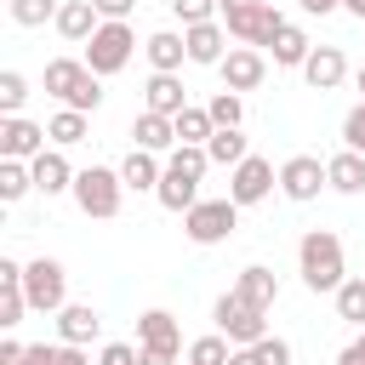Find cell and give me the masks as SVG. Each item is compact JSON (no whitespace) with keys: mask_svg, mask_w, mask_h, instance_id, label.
I'll use <instances>...</instances> for the list:
<instances>
[{"mask_svg":"<svg viewBox=\"0 0 365 365\" xmlns=\"http://www.w3.org/2000/svg\"><path fill=\"white\" fill-rule=\"evenodd\" d=\"M297 257H302L308 291H342V240L331 228H308L302 245H297Z\"/></svg>","mask_w":365,"mask_h":365,"instance_id":"1","label":"cell"},{"mask_svg":"<svg viewBox=\"0 0 365 365\" xmlns=\"http://www.w3.org/2000/svg\"><path fill=\"white\" fill-rule=\"evenodd\" d=\"M46 91H51V97H63V108H80V114L103 103L97 74H91L86 63H74V57H51V63H46Z\"/></svg>","mask_w":365,"mask_h":365,"instance_id":"2","label":"cell"},{"mask_svg":"<svg viewBox=\"0 0 365 365\" xmlns=\"http://www.w3.org/2000/svg\"><path fill=\"white\" fill-rule=\"evenodd\" d=\"M120 188H125V177L108 171V165H91V171L74 177V200H80L86 217H114L120 211Z\"/></svg>","mask_w":365,"mask_h":365,"instance_id":"3","label":"cell"},{"mask_svg":"<svg viewBox=\"0 0 365 365\" xmlns=\"http://www.w3.org/2000/svg\"><path fill=\"white\" fill-rule=\"evenodd\" d=\"M234 222H240V205H234V200H200L194 211H182V234H188L194 245H217V240H228Z\"/></svg>","mask_w":365,"mask_h":365,"instance_id":"4","label":"cell"},{"mask_svg":"<svg viewBox=\"0 0 365 365\" xmlns=\"http://www.w3.org/2000/svg\"><path fill=\"white\" fill-rule=\"evenodd\" d=\"M217 331H222L228 342L251 348V342L268 336V319H262V308H251L240 291H228V297H217Z\"/></svg>","mask_w":365,"mask_h":365,"instance_id":"5","label":"cell"},{"mask_svg":"<svg viewBox=\"0 0 365 365\" xmlns=\"http://www.w3.org/2000/svg\"><path fill=\"white\" fill-rule=\"evenodd\" d=\"M131 29L125 23H103L97 34H91V46H86V68L91 74H120L125 63H131Z\"/></svg>","mask_w":365,"mask_h":365,"instance_id":"6","label":"cell"},{"mask_svg":"<svg viewBox=\"0 0 365 365\" xmlns=\"http://www.w3.org/2000/svg\"><path fill=\"white\" fill-rule=\"evenodd\" d=\"M222 17H228V34L245 40V46H274V34L285 29L274 0H257V6H240V11H222Z\"/></svg>","mask_w":365,"mask_h":365,"instance_id":"7","label":"cell"},{"mask_svg":"<svg viewBox=\"0 0 365 365\" xmlns=\"http://www.w3.org/2000/svg\"><path fill=\"white\" fill-rule=\"evenodd\" d=\"M63 285H68V274H63V262H51V257H40V262L23 268V297H29V308H40V314L68 308V302H63Z\"/></svg>","mask_w":365,"mask_h":365,"instance_id":"8","label":"cell"},{"mask_svg":"<svg viewBox=\"0 0 365 365\" xmlns=\"http://www.w3.org/2000/svg\"><path fill=\"white\" fill-rule=\"evenodd\" d=\"M137 331H143V365H177V319L165 308H148Z\"/></svg>","mask_w":365,"mask_h":365,"instance_id":"9","label":"cell"},{"mask_svg":"<svg viewBox=\"0 0 365 365\" xmlns=\"http://www.w3.org/2000/svg\"><path fill=\"white\" fill-rule=\"evenodd\" d=\"M268 188H274V165H268L262 154L240 160V165H234V177H228V200H234V205H257Z\"/></svg>","mask_w":365,"mask_h":365,"instance_id":"10","label":"cell"},{"mask_svg":"<svg viewBox=\"0 0 365 365\" xmlns=\"http://www.w3.org/2000/svg\"><path fill=\"white\" fill-rule=\"evenodd\" d=\"M319 182H331V177H325V165H319L314 154H297V160L279 165V188H285V200H314Z\"/></svg>","mask_w":365,"mask_h":365,"instance_id":"11","label":"cell"},{"mask_svg":"<svg viewBox=\"0 0 365 365\" xmlns=\"http://www.w3.org/2000/svg\"><path fill=\"white\" fill-rule=\"evenodd\" d=\"M154 194H160V205H165V211H194V205H200V171H188V165H177V160H171Z\"/></svg>","mask_w":365,"mask_h":365,"instance_id":"12","label":"cell"},{"mask_svg":"<svg viewBox=\"0 0 365 365\" xmlns=\"http://www.w3.org/2000/svg\"><path fill=\"white\" fill-rule=\"evenodd\" d=\"M217 68H222L228 91H257V86H262V74H268V63H262V51H257V46H240V51H228Z\"/></svg>","mask_w":365,"mask_h":365,"instance_id":"13","label":"cell"},{"mask_svg":"<svg viewBox=\"0 0 365 365\" xmlns=\"http://www.w3.org/2000/svg\"><path fill=\"white\" fill-rule=\"evenodd\" d=\"M0 154L6 160H40L46 154V131L11 114V120H0Z\"/></svg>","mask_w":365,"mask_h":365,"instance_id":"14","label":"cell"},{"mask_svg":"<svg viewBox=\"0 0 365 365\" xmlns=\"http://www.w3.org/2000/svg\"><path fill=\"white\" fill-rule=\"evenodd\" d=\"M342 74H348V63H342V51H336V46H314V51H308V63H302V80H308L314 91H331Z\"/></svg>","mask_w":365,"mask_h":365,"instance_id":"15","label":"cell"},{"mask_svg":"<svg viewBox=\"0 0 365 365\" xmlns=\"http://www.w3.org/2000/svg\"><path fill=\"white\" fill-rule=\"evenodd\" d=\"M103 23H97V6L91 0H63V11H57V34L63 40H91Z\"/></svg>","mask_w":365,"mask_h":365,"instance_id":"16","label":"cell"},{"mask_svg":"<svg viewBox=\"0 0 365 365\" xmlns=\"http://www.w3.org/2000/svg\"><path fill=\"white\" fill-rule=\"evenodd\" d=\"M57 331H63V342H91L97 331H103V314L97 308H86V302H74V308H57Z\"/></svg>","mask_w":365,"mask_h":365,"instance_id":"17","label":"cell"},{"mask_svg":"<svg viewBox=\"0 0 365 365\" xmlns=\"http://www.w3.org/2000/svg\"><path fill=\"white\" fill-rule=\"evenodd\" d=\"M188 108V97H182V80L177 74H154L148 80V114H165V120H177Z\"/></svg>","mask_w":365,"mask_h":365,"instance_id":"18","label":"cell"},{"mask_svg":"<svg viewBox=\"0 0 365 365\" xmlns=\"http://www.w3.org/2000/svg\"><path fill=\"white\" fill-rule=\"evenodd\" d=\"M325 177H331V188H336V194H359V188H365V154L342 148L336 160H325Z\"/></svg>","mask_w":365,"mask_h":365,"instance_id":"19","label":"cell"},{"mask_svg":"<svg viewBox=\"0 0 365 365\" xmlns=\"http://www.w3.org/2000/svg\"><path fill=\"white\" fill-rule=\"evenodd\" d=\"M182 46H188V63H222V29L217 23H194L182 34Z\"/></svg>","mask_w":365,"mask_h":365,"instance_id":"20","label":"cell"},{"mask_svg":"<svg viewBox=\"0 0 365 365\" xmlns=\"http://www.w3.org/2000/svg\"><path fill=\"white\" fill-rule=\"evenodd\" d=\"M131 137H137V148L160 154V148H171V143H177V120H165V114H143V120L131 125Z\"/></svg>","mask_w":365,"mask_h":365,"instance_id":"21","label":"cell"},{"mask_svg":"<svg viewBox=\"0 0 365 365\" xmlns=\"http://www.w3.org/2000/svg\"><path fill=\"white\" fill-rule=\"evenodd\" d=\"M29 171H34V188H40V194H63V188H74V171H68L63 154H40Z\"/></svg>","mask_w":365,"mask_h":365,"instance_id":"22","label":"cell"},{"mask_svg":"<svg viewBox=\"0 0 365 365\" xmlns=\"http://www.w3.org/2000/svg\"><path fill=\"white\" fill-rule=\"evenodd\" d=\"M234 291H240V297H245L251 308H262V314H268V308H274V297H279V279H274L268 268H245Z\"/></svg>","mask_w":365,"mask_h":365,"instance_id":"23","label":"cell"},{"mask_svg":"<svg viewBox=\"0 0 365 365\" xmlns=\"http://www.w3.org/2000/svg\"><path fill=\"white\" fill-rule=\"evenodd\" d=\"M120 177H125V188H137V194H143V188H160V177H165V171L154 165V154H148V148H131V154H125V165H120Z\"/></svg>","mask_w":365,"mask_h":365,"instance_id":"24","label":"cell"},{"mask_svg":"<svg viewBox=\"0 0 365 365\" xmlns=\"http://www.w3.org/2000/svg\"><path fill=\"white\" fill-rule=\"evenodd\" d=\"M308 51H314V46H308V34H302V29H291V23L274 34V63H285V68H302V63H308Z\"/></svg>","mask_w":365,"mask_h":365,"instance_id":"25","label":"cell"},{"mask_svg":"<svg viewBox=\"0 0 365 365\" xmlns=\"http://www.w3.org/2000/svg\"><path fill=\"white\" fill-rule=\"evenodd\" d=\"M182 57H188L182 34H154V40H148V63H154V74H177Z\"/></svg>","mask_w":365,"mask_h":365,"instance_id":"26","label":"cell"},{"mask_svg":"<svg viewBox=\"0 0 365 365\" xmlns=\"http://www.w3.org/2000/svg\"><path fill=\"white\" fill-rule=\"evenodd\" d=\"M177 137L205 148V143L217 137V120H211V108H182V114H177Z\"/></svg>","mask_w":365,"mask_h":365,"instance_id":"27","label":"cell"},{"mask_svg":"<svg viewBox=\"0 0 365 365\" xmlns=\"http://www.w3.org/2000/svg\"><path fill=\"white\" fill-rule=\"evenodd\" d=\"M205 154H211V165H240V160H251V148H245L240 131H217V137L205 143Z\"/></svg>","mask_w":365,"mask_h":365,"instance_id":"28","label":"cell"},{"mask_svg":"<svg viewBox=\"0 0 365 365\" xmlns=\"http://www.w3.org/2000/svg\"><path fill=\"white\" fill-rule=\"evenodd\" d=\"M34 188V171H23V160H0V200L11 205V200H23Z\"/></svg>","mask_w":365,"mask_h":365,"instance_id":"29","label":"cell"},{"mask_svg":"<svg viewBox=\"0 0 365 365\" xmlns=\"http://www.w3.org/2000/svg\"><path fill=\"white\" fill-rule=\"evenodd\" d=\"M46 137H51V143H63V148H68V143H80V137H86V114H80V108H63V114H51Z\"/></svg>","mask_w":365,"mask_h":365,"instance_id":"30","label":"cell"},{"mask_svg":"<svg viewBox=\"0 0 365 365\" xmlns=\"http://www.w3.org/2000/svg\"><path fill=\"white\" fill-rule=\"evenodd\" d=\"M23 308H29V297H23V274H17V279H0V325H6V331L23 319Z\"/></svg>","mask_w":365,"mask_h":365,"instance_id":"31","label":"cell"},{"mask_svg":"<svg viewBox=\"0 0 365 365\" xmlns=\"http://www.w3.org/2000/svg\"><path fill=\"white\" fill-rule=\"evenodd\" d=\"M336 314H342L348 325H365V279H342V291H336Z\"/></svg>","mask_w":365,"mask_h":365,"instance_id":"32","label":"cell"},{"mask_svg":"<svg viewBox=\"0 0 365 365\" xmlns=\"http://www.w3.org/2000/svg\"><path fill=\"white\" fill-rule=\"evenodd\" d=\"M63 6L57 0H11V23H23V29H40L46 17H57Z\"/></svg>","mask_w":365,"mask_h":365,"instance_id":"33","label":"cell"},{"mask_svg":"<svg viewBox=\"0 0 365 365\" xmlns=\"http://www.w3.org/2000/svg\"><path fill=\"white\" fill-rule=\"evenodd\" d=\"M29 365H86V354H80L74 342H57V348L34 342V348H29Z\"/></svg>","mask_w":365,"mask_h":365,"instance_id":"34","label":"cell"},{"mask_svg":"<svg viewBox=\"0 0 365 365\" xmlns=\"http://www.w3.org/2000/svg\"><path fill=\"white\" fill-rule=\"evenodd\" d=\"M23 97H29V80H23L17 68H6V74H0V108H6V120L23 108Z\"/></svg>","mask_w":365,"mask_h":365,"instance_id":"35","label":"cell"},{"mask_svg":"<svg viewBox=\"0 0 365 365\" xmlns=\"http://www.w3.org/2000/svg\"><path fill=\"white\" fill-rule=\"evenodd\" d=\"M240 114H245V108H240L234 91H217V97H211V120H217V131H240Z\"/></svg>","mask_w":365,"mask_h":365,"instance_id":"36","label":"cell"},{"mask_svg":"<svg viewBox=\"0 0 365 365\" xmlns=\"http://www.w3.org/2000/svg\"><path fill=\"white\" fill-rule=\"evenodd\" d=\"M234 354H228V342L222 336H200L194 348H188V365H228Z\"/></svg>","mask_w":365,"mask_h":365,"instance_id":"37","label":"cell"},{"mask_svg":"<svg viewBox=\"0 0 365 365\" xmlns=\"http://www.w3.org/2000/svg\"><path fill=\"white\" fill-rule=\"evenodd\" d=\"M217 6H222V0H171V11H177L188 29H194V23H211V11H217Z\"/></svg>","mask_w":365,"mask_h":365,"instance_id":"38","label":"cell"},{"mask_svg":"<svg viewBox=\"0 0 365 365\" xmlns=\"http://www.w3.org/2000/svg\"><path fill=\"white\" fill-rule=\"evenodd\" d=\"M342 143H348L354 154H365V103L348 108V120H342Z\"/></svg>","mask_w":365,"mask_h":365,"instance_id":"39","label":"cell"},{"mask_svg":"<svg viewBox=\"0 0 365 365\" xmlns=\"http://www.w3.org/2000/svg\"><path fill=\"white\" fill-rule=\"evenodd\" d=\"M103 365H143V354H131L125 342H108L103 348Z\"/></svg>","mask_w":365,"mask_h":365,"instance_id":"40","label":"cell"},{"mask_svg":"<svg viewBox=\"0 0 365 365\" xmlns=\"http://www.w3.org/2000/svg\"><path fill=\"white\" fill-rule=\"evenodd\" d=\"M91 6H97V17H108V23H120V17H125V11L137 6V0H91Z\"/></svg>","mask_w":365,"mask_h":365,"instance_id":"41","label":"cell"},{"mask_svg":"<svg viewBox=\"0 0 365 365\" xmlns=\"http://www.w3.org/2000/svg\"><path fill=\"white\" fill-rule=\"evenodd\" d=\"M228 365H268V359H262V354H257V348H240V354H234V359H228Z\"/></svg>","mask_w":365,"mask_h":365,"instance_id":"42","label":"cell"},{"mask_svg":"<svg viewBox=\"0 0 365 365\" xmlns=\"http://www.w3.org/2000/svg\"><path fill=\"white\" fill-rule=\"evenodd\" d=\"M336 6H342V0H302V11H319V17H325V11H336Z\"/></svg>","mask_w":365,"mask_h":365,"instance_id":"43","label":"cell"},{"mask_svg":"<svg viewBox=\"0 0 365 365\" xmlns=\"http://www.w3.org/2000/svg\"><path fill=\"white\" fill-rule=\"evenodd\" d=\"M240 6H257V0H222V11H240Z\"/></svg>","mask_w":365,"mask_h":365,"instance_id":"44","label":"cell"},{"mask_svg":"<svg viewBox=\"0 0 365 365\" xmlns=\"http://www.w3.org/2000/svg\"><path fill=\"white\" fill-rule=\"evenodd\" d=\"M342 6H348V11H354V17H365V0H342Z\"/></svg>","mask_w":365,"mask_h":365,"instance_id":"45","label":"cell"},{"mask_svg":"<svg viewBox=\"0 0 365 365\" xmlns=\"http://www.w3.org/2000/svg\"><path fill=\"white\" fill-rule=\"evenodd\" d=\"M336 365H365V359H359V354H354V348H348V354H342V359H336Z\"/></svg>","mask_w":365,"mask_h":365,"instance_id":"46","label":"cell"},{"mask_svg":"<svg viewBox=\"0 0 365 365\" xmlns=\"http://www.w3.org/2000/svg\"><path fill=\"white\" fill-rule=\"evenodd\" d=\"M354 354H359V359H365V331H359V342H354Z\"/></svg>","mask_w":365,"mask_h":365,"instance_id":"47","label":"cell"},{"mask_svg":"<svg viewBox=\"0 0 365 365\" xmlns=\"http://www.w3.org/2000/svg\"><path fill=\"white\" fill-rule=\"evenodd\" d=\"M354 80H359V91H365V63H359V74H354Z\"/></svg>","mask_w":365,"mask_h":365,"instance_id":"48","label":"cell"}]
</instances>
